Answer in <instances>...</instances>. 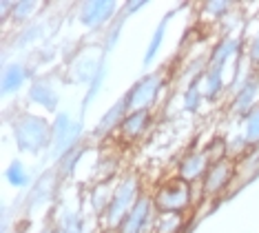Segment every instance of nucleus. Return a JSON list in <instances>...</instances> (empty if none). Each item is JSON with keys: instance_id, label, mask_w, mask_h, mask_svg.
<instances>
[{"instance_id": "obj_1", "label": "nucleus", "mask_w": 259, "mask_h": 233, "mask_svg": "<svg viewBox=\"0 0 259 233\" xmlns=\"http://www.w3.org/2000/svg\"><path fill=\"white\" fill-rule=\"evenodd\" d=\"M9 129H11L14 145L20 153L36 158V155L51 151V145H54L51 122L45 116H40V113H33L27 109L16 111L9 120Z\"/></svg>"}, {"instance_id": "obj_2", "label": "nucleus", "mask_w": 259, "mask_h": 233, "mask_svg": "<svg viewBox=\"0 0 259 233\" xmlns=\"http://www.w3.org/2000/svg\"><path fill=\"white\" fill-rule=\"evenodd\" d=\"M144 193L142 187V176L135 171H126L122 173L115 180V189H113V198L111 205L104 213V218L100 220V226L104 231H117L120 224L124 222V218L128 216V211L133 209V205L140 200V195Z\"/></svg>"}, {"instance_id": "obj_3", "label": "nucleus", "mask_w": 259, "mask_h": 233, "mask_svg": "<svg viewBox=\"0 0 259 233\" xmlns=\"http://www.w3.org/2000/svg\"><path fill=\"white\" fill-rule=\"evenodd\" d=\"M151 195L160 213H188L195 207V187L175 176L157 184Z\"/></svg>"}, {"instance_id": "obj_4", "label": "nucleus", "mask_w": 259, "mask_h": 233, "mask_svg": "<svg viewBox=\"0 0 259 233\" xmlns=\"http://www.w3.org/2000/svg\"><path fill=\"white\" fill-rule=\"evenodd\" d=\"M166 71L157 69L140 76L131 87L126 89L124 100L128 111H153V107L160 103L164 89H166Z\"/></svg>"}, {"instance_id": "obj_5", "label": "nucleus", "mask_w": 259, "mask_h": 233, "mask_svg": "<svg viewBox=\"0 0 259 233\" xmlns=\"http://www.w3.org/2000/svg\"><path fill=\"white\" fill-rule=\"evenodd\" d=\"M239 178V160L228 155V158L210 162L204 180L199 182V195L204 200H222L224 193L233 187V182Z\"/></svg>"}, {"instance_id": "obj_6", "label": "nucleus", "mask_w": 259, "mask_h": 233, "mask_svg": "<svg viewBox=\"0 0 259 233\" xmlns=\"http://www.w3.org/2000/svg\"><path fill=\"white\" fill-rule=\"evenodd\" d=\"M51 134H54V145L51 155L58 160L67 151L84 145V122L75 120L69 111H58L51 120Z\"/></svg>"}, {"instance_id": "obj_7", "label": "nucleus", "mask_w": 259, "mask_h": 233, "mask_svg": "<svg viewBox=\"0 0 259 233\" xmlns=\"http://www.w3.org/2000/svg\"><path fill=\"white\" fill-rule=\"evenodd\" d=\"M120 11L122 5L115 0H87L78 5V22L89 31H107Z\"/></svg>"}, {"instance_id": "obj_8", "label": "nucleus", "mask_w": 259, "mask_h": 233, "mask_svg": "<svg viewBox=\"0 0 259 233\" xmlns=\"http://www.w3.org/2000/svg\"><path fill=\"white\" fill-rule=\"evenodd\" d=\"M246 53V43L237 34H224L208 51V67L220 71H231L228 67L237 69Z\"/></svg>"}, {"instance_id": "obj_9", "label": "nucleus", "mask_w": 259, "mask_h": 233, "mask_svg": "<svg viewBox=\"0 0 259 233\" xmlns=\"http://www.w3.org/2000/svg\"><path fill=\"white\" fill-rule=\"evenodd\" d=\"M259 105V71L248 69L246 76L231 89V103H228V113L235 118H244L252 107Z\"/></svg>"}, {"instance_id": "obj_10", "label": "nucleus", "mask_w": 259, "mask_h": 233, "mask_svg": "<svg viewBox=\"0 0 259 233\" xmlns=\"http://www.w3.org/2000/svg\"><path fill=\"white\" fill-rule=\"evenodd\" d=\"M155 216H157V209H155V202H153V195L144 191L115 233H153Z\"/></svg>"}, {"instance_id": "obj_11", "label": "nucleus", "mask_w": 259, "mask_h": 233, "mask_svg": "<svg viewBox=\"0 0 259 233\" xmlns=\"http://www.w3.org/2000/svg\"><path fill=\"white\" fill-rule=\"evenodd\" d=\"M208 167H210V158H208V153H206V149L193 147V149H188L186 153L180 155L178 167H175V178H180V180L195 187V184L204 180Z\"/></svg>"}, {"instance_id": "obj_12", "label": "nucleus", "mask_w": 259, "mask_h": 233, "mask_svg": "<svg viewBox=\"0 0 259 233\" xmlns=\"http://www.w3.org/2000/svg\"><path fill=\"white\" fill-rule=\"evenodd\" d=\"M27 100L38 109L56 116L60 105V91L49 76H36L27 87Z\"/></svg>"}, {"instance_id": "obj_13", "label": "nucleus", "mask_w": 259, "mask_h": 233, "mask_svg": "<svg viewBox=\"0 0 259 233\" xmlns=\"http://www.w3.org/2000/svg\"><path fill=\"white\" fill-rule=\"evenodd\" d=\"M153 122H155L153 111H128L115 136L122 145H135L151 131Z\"/></svg>"}, {"instance_id": "obj_14", "label": "nucleus", "mask_w": 259, "mask_h": 233, "mask_svg": "<svg viewBox=\"0 0 259 233\" xmlns=\"http://www.w3.org/2000/svg\"><path fill=\"white\" fill-rule=\"evenodd\" d=\"M107 56L109 53H104V51H100V53H78L75 60L69 64V78L67 80L71 82V85H89Z\"/></svg>"}, {"instance_id": "obj_15", "label": "nucleus", "mask_w": 259, "mask_h": 233, "mask_svg": "<svg viewBox=\"0 0 259 233\" xmlns=\"http://www.w3.org/2000/svg\"><path fill=\"white\" fill-rule=\"evenodd\" d=\"M126 113H128V105H126L124 95H122L120 100H115V103L102 113V118H100L98 124L91 131V138L93 140H107L109 136H115L122 120L126 118Z\"/></svg>"}, {"instance_id": "obj_16", "label": "nucleus", "mask_w": 259, "mask_h": 233, "mask_svg": "<svg viewBox=\"0 0 259 233\" xmlns=\"http://www.w3.org/2000/svg\"><path fill=\"white\" fill-rule=\"evenodd\" d=\"M33 71L22 62H7L3 69V80H0V87H3V95H16L22 87L27 85L29 80H33Z\"/></svg>"}, {"instance_id": "obj_17", "label": "nucleus", "mask_w": 259, "mask_h": 233, "mask_svg": "<svg viewBox=\"0 0 259 233\" xmlns=\"http://www.w3.org/2000/svg\"><path fill=\"white\" fill-rule=\"evenodd\" d=\"M58 182H60V173L56 171V167L51 171L42 173L36 182L31 184V191H29V198H27V205L29 207H38V205H47L54 193L58 191Z\"/></svg>"}, {"instance_id": "obj_18", "label": "nucleus", "mask_w": 259, "mask_h": 233, "mask_svg": "<svg viewBox=\"0 0 259 233\" xmlns=\"http://www.w3.org/2000/svg\"><path fill=\"white\" fill-rule=\"evenodd\" d=\"M197 85H199V91H202L206 103H215V100L222 98L224 91H226V87H228V82H226V71L206 67L204 74L197 78Z\"/></svg>"}, {"instance_id": "obj_19", "label": "nucleus", "mask_w": 259, "mask_h": 233, "mask_svg": "<svg viewBox=\"0 0 259 233\" xmlns=\"http://www.w3.org/2000/svg\"><path fill=\"white\" fill-rule=\"evenodd\" d=\"M113 189H115V180H98L87 193V200H89V209L96 218L102 220L107 209L111 205V198H113Z\"/></svg>"}, {"instance_id": "obj_20", "label": "nucleus", "mask_w": 259, "mask_h": 233, "mask_svg": "<svg viewBox=\"0 0 259 233\" xmlns=\"http://www.w3.org/2000/svg\"><path fill=\"white\" fill-rule=\"evenodd\" d=\"M54 231L56 233H87V220L78 209L62 207L60 211L56 213Z\"/></svg>"}, {"instance_id": "obj_21", "label": "nucleus", "mask_w": 259, "mask_h": 233, "mask_svg": "<svg viewBox=\"0 0 259 233\" xmlns=\"http://www.w3.org/2000/svg\"><path fill=\"white\" fill-rule=\"evenodd\" d=\"M173 16H175V11H168V14H164V18L160 20V25H157L155 31L151 34L149 45H146L144 56H142V64H144V67H151V64L155 62V58L160 56L162 45H164V38H166V25H168V20H170Z\"/></svg>"}, {"instance_id": "obj_22", "label": "nucleus", "mask_w": 259, "mask_h": 233, "mask_svg": "<svg viewBox=\"0 0 259 233\" xmlns=\"http://www.w3.org/2000/svg\"><path fill=\"white\" fill-rule=\"evenodd\" d=\"M107 74H109V69H107V58H104L102 64H100V69H98V74L93 76V80L87 85V91H84V98H82V107H80V118H78V120L84 122L87 109H89V105L98 98L100 91H102V85H104V80H107Z\"/></svg>"}, {"instance_id": "obj_23", "label": "nucleus", "mask_w": 259, "mask_h": 233, "mask_svg": "<svg viewBox=\"0 0 259 233\" xmlns=\"http://www.w3.org/2000/svg\"><path fill=\"white\" fill-rule=\"evenodd\" d=\"M5 180L14 189H27L33 184L31 173H29L27 164L22 162V160H11L7 164V169H5Z\"/></svg>"}, {"instance_id": "obj_24", "label": "nucleus", "mask_w": 259, "mask_h": 233, "mask_svg": "<svg viewBox=\"0 0 259 233\" xmlns=\"http://www.w3.org/2000/svg\"><path fill=\"white\" fill-rule=\"evenodd\" d=\"M42 9V3H36V0H16L14 7H11V18L9 20L18 27H27L31 25L33 16Z\"/></svg>"}, {"instance_id": "obj_25", "label": "nucleus", "mask_w": 259, "mask_h": 233, "mask_svg": "<svg viewBox=\"0 0 259 233\" xmlns=\"http://www.w3.org/2000/svg\"><path fill=\"white\" fill-rule=\"evenodd\" d=\"M241 138L246 140V145L252 151V149H259V105L252 107V109L241 118Z\"/></svg>"}, {"instance_id": "obj_26", "label": "nucleus", "mask_w": 259, "mask_h": 233, "mask_svg": "<svg viewBox=\"0 0 259 233\" xmlns=\"http://www.w3.org/2000/svg\"><path fill=\"white\" fill-rule=\"evenodd\" d=\"M186 224V213H160L157 211L153 233H182Z\"/></svg>"}, {"instance_id": "obj_27", "label": "nucleus", "mask_w": 259, "mask_h": 233, "mask_svg": "<svg viewBox=\"0 0 259 233\" xmlns=\"http://www.w3.org/2000/svg\"><path fill=\"white\" fill-rule=\"evenodd\" d=\"M84 151H87V147L80 145V147L71 149V151H67V153L62 155V158L56 160V171L60 173V178H71V176H73V173H75V167L80 164V158L84 155Z\"/></svg>"}, {"instance_id": "obj_28", "label": "nucleus", "mask_w": 259, "mask_h": 233, "mask_svg": "<svg viewBox=\"0 0 259 233\" xmlns=\"http://www.w3.org/2000/svg\"><path fill=\"white\" fill-rule=\"evenodd\" d=\"M202 16L215 22H224L231 11L235 9V3H226V0H210V3H202Z\"/></svg>"}, {"instance_id": "obj_29", "label": "nucleus", "mask_w": 259, "mask_h": 233, "mask_svg": "<svg viewBox=\"0 0 259 233\" xmlns=\"http://www.w3.org/2000/svg\"><path fill=\"white\" fill-rule=\"evenodd\" d=\"M206 103L202 91H199V85L197 80H193L191 85L184 87V91H182V109H184L186 113H197L199 109H202V105Z\"/></svg>"}, {"instance_id": "obj_30", "label": "nucleus", "mask_w": 259, "mask_h": 233, "mask_svg": "<svg viewBox=\"0 0 259 233\" xmlns=\"http://www.w3.org/2000/svg\"><path fill=\"white\" fill-rule=\"evenodd\" d=\"M128 20V18L122 16V11H120V16L115 18V22L107 29V34H102V51L104 53H111L117 47V43H120V36H122V29H124V22Z\"/></svg>"}, {"instance_id": "obj_31", "label": "nucleus", "mask_w": 259, "mask_h": 233, "mask_svg": "<svg viewBox=\"0 0 259 233\" xmlns=\"http://www.w3.org/2000/svg\"><path fill=\"white\" fill-rule=\"evenodd\" d=\"M42 36H45V27L38 25V22H31V25H27L18 34V40H16V45H18V47H31L33 43H38Z\"/></svg>"}, {"instance_id": "obj_32", "label": "nucleus", "mask_w": 259, "mask_h": 233, "mask_svg": "<svg viewBox=\"0 0 259 233\" xmlns=\"http://www.w3.org/2000/svg\"><path fill=\"white\" fill-rule=\"evenodd\" d=\"M246 62L250 69L259 71V27L250 34L248 43H246Z\"/></svg>"}, {"instance_id": "obj_33", "label": "nucleus", "mask_w": 259, "mask_h": 233, "mask_svg": "<svg viewBox=\"0 0 259 233\" xmlns=\"http://www.w3.org/2000/svg\"><path fill=\"white\" fill-rule=\"evenodd\" d=\"M146 5H149L146 0H128V3H122V16L131 18V16L138 14V11H142Z\"/></svg>"}, {"instance_id": "obj_34", "label": "nucleus", "mask_w": 259, "mask_h": 233, "mask_svg": "<svg viewBox=\"0 0 259 233\" xmlns=\"http://www.w3.org/2000/svg\"><path fill=\"white\" fill-rule=\"evenodd\" d=\"M250 153H252L250 158H244V160L246 164H255V173H259V149H252Z\"/></svg>"}]
</instances>
